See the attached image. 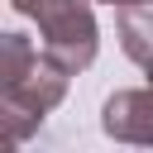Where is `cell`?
Returning a JSON list of instances; mask_svg holds the SVG:
<instances>
[{"mask_svg":"<svg viewBox=\"0 0 153 153\" xmlns=\"http://www.w3.org/2000/svg\"><path fill=\"white\" fill-rule=\"evenodd\" d=\"M96 0H10L14 14L33 19L38 24V48L67 67L72 76L86 72L96 62V48H100V24H96Z\"/></svg>","mask_w":153,"mask_h":153,"instance_id":"6da1fadb","label":"cell"},{"mask_svg":"<svg viewBox=\"0 0 153 153\" xmlns=\"http://www.w3.org/2000/svg\"><path fill=\"white\" fill-rule=\"evenodd\" d=\"M67 81H72V72L57 67L48 53L24 76L0 81V129H5V143H24L29 134H38V124L62 105Z\"/></svg>","mask_w":153,"mask_h":153,"instance_id":"7a4b0ae2","label":"cell"},{"mask_svg":"<svg viewBox=\"0 0 153 153\" xmlns=\"http://www.w3.org/2000/svg\"><path fill=\"white\" fill-rule=\"evenodd\" d=\"M100 129L115 143H139L153 148V86H129L115 91L100 110Z\"/></svg>","mask_w":153,"mask_h":153,"instance_id":"3957f363","label":"cell"},{"mask_svg":"<svg viewBox=\"0 0 153 153\" xmlns=\"http://www.w3.org/2000/svg\"><path fill=\"white\" fill-rule=\"evenodd\" d=\"M115 38L124 48L129 62H153V10L148 5H124L120 19H115Z\"/></svg>","mask_w":153,"mask_h":153,"instance_id":"277c9868","label":"cell"},{"mask_svg":"<svg viewBox=\"0 0 153 153\" xmlns=\"http://www.w3.org/2000/svg\"><path fill=\"white\" fill-rule=\"evenodd\" d=\"M124 5H153V0H115V10H124Z\"/></svg>","mask_w":153,"mask_h":153,"instance_id":"5b68a950","label":"cell"},{"mask_svg":"<svg viewBox=\"0 0 153 153\" xmlns=\"http://www.w3.org/2000/svg\"><path fill=\"white\" fill-rule=\"evenodd\" d=\"M143 76H148V86H153V62H143Z\"/></svg>","mask_w":153,"mask_h":153,"instance_id":"8992f818","label":"cell"},{"mask_svg":"<svg viewBox=\"0 0 153 153\" xmlns=\"http://www.w3.org/2000/svg\"><path fill=\"white\" fill-rule=\"evenodd\" d=\"M100 5H115V0H100Z\"/></svg>","mask_w":153,"mask_h":153,"instance_id":"52a82bcc","label":"cell"}]
</instances>
